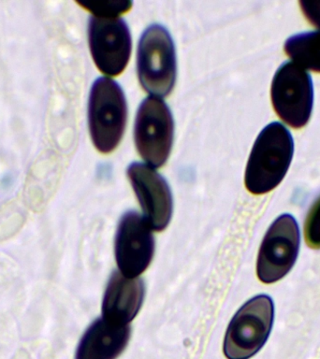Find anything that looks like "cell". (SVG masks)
Wrapping results in <instances>:
<instances>
[{
  "label": "cell",
  "mask_w": 320,
  "mask_h": 359,
  "mask_svg": "<svg viewBox=\"0 0 320 359\" xmlns=\"http://www.w3.org/2000/svg\"><path fill=\"white\" fill-rule=\"evenodd\" d=\"M173 131V115L164 101L146 98L137 112L134 137L138 151L151 168L162 167L167 161Z\"/></svg>",
  "instance_id": "cell-6"
},
{
  "label": "cell",
  "mask_w": 320,
  "mask_h": 359,
  "mask_svg": "<svg viewBox=\"0 0 320 359\" xmlns=\"http://www.w3.org/2000/svg\"><path fill=\"white\" fill-rule=\"evenodd\" d=\"M131 338L128 325H118L103 318L95 320L84 334L75 359H116Z\"/></svg>",
  "instance_id": "cell-12"
},
{
  "label": "cell",
  "mask_w": 320,
  "mask_h": 359,
  "mask_svg": "<svg viewBox=\"0 0 320 359\" xmlns=\"http://www.w3.org/2000/svg\"><path fill=\"white\" fill-rule=\"evenodd\" d=\"M78 3L95 16L103 18H117L131 10L132 6L128 0H81Z\"/></svg>",
  "instance_id": "cell-14"
},
{
  "label": "cell",
  "mask_w": 320,
  "mask_h": 359,
  "mask_svg": "<svg viewBox=\"0 0 320 359\" xmlns=\"http://www.w3.org/2000/svg\"><path fill=\"white\" fill-rule=\"evenodd\" d=\"M294 142L291 132L274 122L258 135L246 170V187L254 195L274 190L288 172L293 157Z\"/></svg>",
  "instance_id": "cell-1"
},
{
  "label": "cell",
  "mask_w": 320,
  "mask_h": 359,
  "mask_svg": "<svg viewBox=\"0 0 320 359\" xmlns=\"http://www.w3.org/2000/svg\"><path fill=\"white\" fill-rule=\"evenodd\" d=\"M143 299L145 283L142 279L114 271L104 294L102 318L114 324L128 325L142 308Z\"/></svg>",
  "instance_id": "cell-11"
},
{
  "label": "cell",
  "mask_w": 320,
  "mask_h": 359,
  "mask_svg": "<svg viewBox=\"0 0 320 359\" xmlns=\"http://www.w3.org/2000/svg\"><path fill=\"white\" fill-rule=\"evenodd\" d=\"M305 238L310 248L320 249V196L306 216Z\"/></svg>",
  "instance_id": "cell-15"
},
{
  "label": "cell",
  "mask_w": 320,
  "mask_h": 359,
  "mask_svg": "<svg viewBox=\"0 0 320 359\" xmlns=\"http://www.w3.org/2000/svg\"><path fill=\"white\" fill-rule=\"evenodd\" d=\"M128 176L142 207L143 219L151 229L162 231L173 215V196L167 182L153 168L142 163H132Z\"/></svg>",
  "instance_id": "cell-10"
},
{
  "label": "cell",
  "mask_w": 320,
  "mask_h": 359,
  "mask_svg": "<svg viewBox=\"0 0 320 359\" xmlns=\"http://www.w3.org/2000/svg\"><path fill=\"white\" fill-rule=\"evenodd\" d=\"M300 248V230L291 215L279 216L269 226L258 252L257 274L264 283L277 282L291 271Z\"/></svg>",
  "instance_id": "cell-7"
},
{
  "label": "cell",
  "mask_w": 320,
  "mask_h": 359,
  "mask_svg": "<svg viewBox=\"0 0 320 359\" xmlns=\"http://www.w3.org/2000/svg\"><path fill=\"white\" fill-rule=\"evenodd\" d=\"M89 46L98 69L105 75L121 74L128 63L131 36L123 19L92 16L88 27Z\"/></svg>",
  "instance_id": "cell-8"
},
{
  "label": "cell",
  "mask_w": 320,
  "mask_h": 359,
  "mask_svg": "<svg viewBox=\"0 0 320 359\" xmlns=\"http://www.w3.org/2000/svg\"><path fill=\"white\" fill-rule=\"evenodd\" d=\"M285 52L302 69L320 73V31L291 36L286 39Z\"/></svg>",
  "instance_id": "cell-13"
},
{
  "label": "cell",
  "mask_w": 320,
  "mask_h": 359,
  "mask_svg": "<svg viewBox=\"0 0 320 359\" xmlns=\"http://www.w3.org/2000/svg\"><path fill=\"white\" fill-rule=\"evenodd\" d=\"M272 102L278 116L294 128L310 120L314 90L310 74L294 62L278 69L272 83Z\"/></svg>",
  "instance_id": "cell-5"
},
{
  "label": "cell",
  "mask_w": 320,
  "mask_h": 359,
  "mask_svg": "<svg viewBox=\"0 0 320 359\" xmlns=\"http://www.w3.org/2000/svg\"><path fill=\"white\" fill-rule=\"evenodd\" d=\"M128 119L125 95L115 81L100 78L90 93L88 120L90 134L95 148L109 153L119 144Z\"/></svg>",
  "instance_id": "cell-2"
},
{
  "label": "cell",
  "mask_w": 320,
  "mask_h": 359,
  "mask_svg": "<svg viewBox=\"0 0 320 359\" xmlns=\"http://www.w3.org/2000/svg\"><path fill=\"white\" fill-rule=\"evenodd\" d=\"M140 84L149 94L165 97L171 92L176 79L175 49L166 28L151 25L140 39L137 53Z\"/></svg>",
  "instance_id": "cell-4"
},
{
  "label": "cell",
  "mask_w": 320,
  "mask_h": 359,
  "mask_svg": "<svg viewBox=\"0 0 320 359\" xmlns=\"http://www.w3.org/2000/svg\"><path fill=\"white\" fill-rule=\"evenodd\" d=\"M300 5L308 21L320 29V1H300Z\"/></svg>",
  "instance_id": "cell-16"
},
{
  "label": "cell",
  "mask_w": 320,
  "mask_h": 359,
  "mask_svg": "<svg viewBox=\"0 0 320 359\" xmlns=\"http://www.w3.org/2000/svg\"><path fill=\"white\" fill-rule=\"evenodd\" d=\"M154 252L151 227L136 212H128L118 224L114 254L121 273L137 278L150 265Z\"/></svg>",
  "instance_id": "cell-9"
},
{
  "label": "cell",
  "mask_w": 320,
  "mask_h": 359,
  "mask_svg": "<svg viewBox=\"0 0 320 359\" xmlns=\"http://www.w3.org/2000/svg\"><path fill=\"white\" fill-rule=\"evenodd\" d=\"M274 307L267 294L248 300L237 311L227 327L224 353L227 359H248L266 344L272 324Z\"/></svg>",
  "instance_id": "cell-3"
}]
</instances>
